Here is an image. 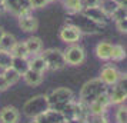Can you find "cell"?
I'll list each match as a JSON object with an SVG mask.
<instances>
[{
    "label": "cell",
    "instance_id": "cell-37",
    "mask_svg": "<svg viewBox=\"0 0 127 123\" xmlns=\"http://www.w3.org/2000/svg\"><path fill=\"white\" fill-rule=\"evenodd\" d=\"M32 123H34V122H32Z\"/></svg>",
    "mask_w": 127,
    "mask_h": 123
},
{
    "label": "cell",
    "instance_id": "cell-26",
    "mask_svg": "<svg viewBox=\"0 0 127 123\" xmlns=\"http://www.w3.org/2000/svg\"><path fill=\"white\" fill-rule=\"evenodd\" d=\"M12 59L13 56L9 52L0 50V69H6L9 66H12Z\"/></svg>",
    "mask_w": 127,
    "mask_h": 123
},
{
    "label": "cell",
    "instance_id": "cell-8",
    "mask_svg": "<svg viewBox=\"0 0 127 123\" xmlns=\"http://www.w3.org/2000/svg\"><path fill=\"white\" fill-rule=\"evenodd\" d=\"M120 77H121V73L117 70V67L107 65L101 69L98 79H100L106 86H114V84H117V82L120 80Z\"/></svg>",
    "mask_w": 127,
    "mask_h": 123
},
{
    "label": "cell",
    "instance_id": "cell-17",
    "mask_svg": "<svg viewBox=\"0 0 127 123\" xmlns=\"http://www.w3.org/2000/svg\"><path fill=\"white\" fill-rule=\"evenodd\" d=\"M63 6L70 14H77L84 9L83 0H63Z\"/></svg>",
    "mask_w": 127,
    "mask_h": 123
},
{
    "label": "cell",
    "instance_id": "cell-32",
    "mask_svg": "<svg viewBox=\"0 0 127 123\" xmlns=\"http://www.w3.org/2000/svg\"><path fill=\"white\" fill-rule=\"evenodd\" d=\"M100 0H83L84 7H93V6H98Z\"/></svg>",
    "mask_w": 127,
    "mask_h": 123
},
{
    "label": "cell",
    "instance_id": "cell-10",
    "mask_svg": "<svg viewBox=\"0 0 127 123\" xmlns=\"http://www.w3.org/2000/svg\"><path fill=\"white\" fill-rule=\"evenodd\" d=\"M110 105H111V103H110L109 94L106 92V93L97 96L93 102L89 103V112H90V113H100V115H104L106 109H107Z\"/></svg>",
    "mask_w": 127,
    "mask_h": 123
},
{
    "label": "cell",
    "instance_id": "cell-18",
    "mask_svg": "<svg viewBox=\"0 0 127 123\" xmlns=\"http://www.w3.org/2000/svg\"><path fill=\"white\" fill-rule=\"evenodd\" d=\"M12 67L16 72H19L20 76H22V75H24L30 69L29 60H27V57H13L12 59Z\"/></svg>",
    "mask_w": 127,
    "mask_h": 123
},
{
    "label": "cell",
    "instance_id": "cell-3",
    "mask_svg": "<svg viewBox=\"0 0 127 123\" xmlns=\"http://www.w3.org/2000/svg\"><path fill=\"white\" fill-rule=\"evenodd\" d=\"M50 107L49 105V102H47V96L46 94H37L34 97H32L29 99L23 106V112L26 116L29 117H33L37 116V115H40V113H44Z\"/></svg>",
    "mask_w": 127,
    "mask_h": 123
},
{
    "label": "cell",
    "instance_id": "cell-34",
    "mask_svg": "<svg viewBox=\"0 0 127 123\" xmlns=\"http://www.w3.org/2000/svg\"><path fill=\"white\" fill-rule=\"evenodd\" d=\"M6 12V6H0V13Z\"/></svg>",
    "mask_w": 127,
    "mask_h": 123
},
{
    "label": "cell",
    "instance_id": "cell-31",
    "mask_svg": "<svg viewBox=\"0 0 127 123\" xmlns=\"http://www.w3.org/2000/svg\"><path fill=\"white\" fill-rule=\"evenodd\" d=\"M10 87V84L6 82V79L3 77V75H0V92H4Z\"/></svg>",
    "mask_w": 127,
    "mask_h": 123
},
{
    "label": "cell",
    "instance_id": "cell-19",
    "mask_svg": "<svg viewBox=\"0 0 127 123\" xmlns=\"http://www.w3.org/2000/svg\"><path fill=\"white\" fill-rule=\"evenodd\" d=\"M16 37L10 33H6L4 32V35L1 36V39H0V50H3V52H12L13 46L16 44Z\"/></svg>",
    "mask_w": 127,
    "mask_h": 123
},
{
    "label": "cell",
    "instance_id": "cell-24",
    "mask_svg": "<svg viewBox=\"0 0 127 123\" xmlns=\"http://www.w3.org/2000/svg\"><path fill=\"white\" fill-rule=\"evenodd\" d=\"M98 6L101 7V10H103V12L110 17V16H111V13L119 7V4L116 3V0H100Z\"/></svg>",
    "mask_w": 127,
    "mask_h": 123
},
{
    "label": "cell",
    "instance_id": "cell-23",
    "mask_svg": "<svg viewBox=\"0 0 127 123\" xmlns=\"http://www.w3.org/2000/svg\"><path fill=\"white\" fill-rule=\"evenodd\" d=\"M10 54H12L13 57H27L29 56V52L26 49L24 41H16V44L13 46Z\"/></svg>",
    "mask_w": 127,
    "mask_h": 123
},
{
    "label": "cell",
    "instance_id": "cell-9",
    "mask_svg": "<svg viewBox=\"0 0 127 123\" xmlns=\"http://www.w3.org/2000/svg\"><path fill=\"white\" fill-rule=\"evenodd\" d=\"M80 13L84 16V17L90 19V20H93V22L101 23V24H106L107 19H109V16H107V14H106V13L101 10V7H100V6L84 7V9H83Z\"/></svg>",
    "mask_w": 127,
    "mask_h": 123
},
{
    "label": "cell",
    "instance_id": "cell-29",
    "mask_svg": "<svg viewBox=\"0 0 127 123\" xmlns=\"http://www.w3.org/2000/svg\"><path fill=\"white\" fill-rule=\"evenodd\" d=\"M54 0H30L32 3V9H40V7H44L46 4L52 3Z\"/></svg>",
    "mask_w": 127,
    "mask_h": 123
},
{
    "label": "cell",
    "instance_id": "cell-25",
    "mask_svg": "<svg viewBox=\"0 0 127 123\" xmlns=\"http://www.w3.org/2000/svg\"><path fill=\"white\" fill-rule=\"evenodd\" d=\"M86 123H109L107 122V117L104 115H100V113H87V116L84 117Z\"/></svg>",
    "mask_w": 127,
    "mask_h": 123
},
{
    "label": "cell",
    "instance_id": "cell-1",
    "mask_svg": "<svg viewBox=\"0 0 127 123\" xmlns=\"http://www.w3.org/2000/svg\"><path fill=\"white\" fill-rule=\"evenodd\" d=\"M107 86L104 84L100 79H92L89 82L84 83V86L81 87V92H80V102L83 103H90L93 100L96 99L97 96L103 94L107 92Z\"/></svg>",
    "mask_w": 127,
    "mask_h": 123
},
{
    "label": "cell",
    "instance_id": "cell-35",
    "mask_svg": "<svg viewBox=\"0 0 127 123\" xmlns=\"http://www.w3.org/2000/svg\"><path fill=\"white\" fill-rule=\"evenodd\" d=\"M4 35V30H3V27H0V39H1V36Z\"/></svg>",
    "mask_w": 127,
    "mask_h": 123
},
{
    "label": "cell",
    "instance_id": "cell-2",
    "mask_svg": "<svg viewBox=\"0 0 127 123\" xmlns=\"http://www.w3.org/2000/svg\"><path fill=\"white\" fill-rule=\"evenodd\" d=\"M46 96L50 107L59 112H62L66 107V105L73 100V92L67 87H57Z\"/></svg>",
    "mask_w": 127,
    "mask_h": 123
},
{
    "label": "cell",
    "instance_id": "cell-15",
    "mask_svg": "<svg viewBox=\"0 0 127 123\" xmlns=\"http://www.w3.org/2000/svg\"><path fill=\"white\" fill-rule=\"evenodd\" d=\"M24 79V82L27 83L29 86H39L43 82V73L40 72H36L33 69H29L24 75H22Z\"/></svg>",
    "mask_w": 127,
    "mask_h": 123
},
{
    "label": "cell",
    "instance_id": "cell-36",
    "mask_svg": "<svg viewBox=\"0 0 127 123\" xmlns=\"http://www.w3.org/2000/svg\"><path fill=\"white\" fill-rule=\"evenodd\" d=\"M0 6H4V0H0Z\"/></svg>",
    "mask_w": 127,
    "mask_h": 123
},
{
    "label": "cell",
    "instance_id": "cell-16",
    "mask_svg": "<svg viewBox=\"0 0 127 123\" xmlns=\"http://www.w3.org/2000/svg\"><path fill=\"white\" fill-rule=\"evenodd\" d=\"M111 43L109 41H100L96 46V56L101 60H110V53H111Z\"/></svg>",
    "mask_w": 127,
    "mask_h": 123
},
{
    "label": "cell",
    "instance_id": "cell-22",
    "mask_svg": "<svg viewBox=\"0 0 127 123\" xmlns=\"http://www.w3.org/2000/svg\"><path fill=\"white\" fill-rule=\"evenodd\" d=\"M126 59V50L121 44H113L111 46V53H110V60L113 62H121Z\"/></svg>",
    "mask_w": 127,
    "mask_h": 123
},
{
    "label": "cell",
    "instance_id": "cell-6",
    "mask_svg": "<svg viewBox=\"0 0 127 123\" xmlns=\"http://www.w3.org/2000/svg\"><path fill=\"white\" fill-rule=\"evenodd\" d=\"M79 16L76 19V24L79 29H80L81 33H87V35H96V33H101L104 29L106 24H101V23H97V22H93L90 19L84 17L81 13H77Z\"/></svg>",
    "mask_w": 127,
    "mask_h": 123
},
{
    "label": "cell",
    "instance_id": "cell-28",
    "mask_svg": "<svg viewBox=\"0 0 127 123\" xmlns=\"http://www.w3.org/2000/svg\"><path fill=\"white\" fill-rule=\"evenodd\" d=\"M116 120H117V123H127V109H126V106L121 105L120 107H119V110H117V113H116Z\"/></svg>",
    "mask_w": 127,
    "mask_h": 123
},
{
    "label": "cell",
    "instance_id": "cell-33",
    "mask_svg": "<svg viewBox=\"0 0 127 123\" xmlns=\"http://www.w3.org/2000/svg\"><path fill=\"white\" fill-rule=\"evenodd\" d=\"M116 3H117L119 6H126L127 0H116Z\"/></svg>",
    "mask_w": 127,
    "mask_h": 123
},
{
    "label": "cell",
    "instance_id": "cell-30",
    "mask_svg": "<svg viewBox=\"0 0 127 123\" xmlns=\"http://www.w3.org/2000/svg\"><path fill=\"white\" fill-rule=\"evenodd\" d=\"M116 26H117V30H119L120 33H124V35H126V32H127V19L117 20V22H116Z\"/></svg>",
    "mask_w": 127,
    "mask_h": 123
},
{
    "label": "cell",
    "instance_id": "cell-20",
    "mask_svg": "<svg viewBox=\"0 0 127 123\" xmlns=\"http://www.w3.org/2000/svg\"><path fill=\"white\" fill-rule=\"evenodd\" d=\"M29 66H30V69H33V70H36V72H40V73H44V72L47 70L46 62H44V59L41 57L40 54L33 56V59L29 60Z\"/></svg>",
    "mask_w": 127,
    "mask_h": 123
},
{
    "label": "cell",
    "instance_id": "cell-13",
    "mask_svg": "<svg viewBox=\"0 0 127 123\" xmlns=\"http://www.w3.org/2000/svg\"><path fill=\"white\" fill-rule=\"evenodd\" d=\"M20 113L14 106H6L0 110V123H17Z\"/></svg>",
    "mask_w": 127,
    "mask_h": 123
},
{
    "label": "cell",
    "instance_id": "cell-5",
    "mask_svg": "<svg viewBox=\"0 0 127 123\" xmlns=\"http://www.w3.org/2000/svg\"><path fill=\"white\" fill-rule=\"evenodd\" d=\"M66 65L69 66H80L81 63H84L86 60V52L84 49L79 44H70V47L66 49V52H63Z\"/></svg>",
    "mask_w": 127,
    "mask_h": 123
},
{
    "label": "cell",
    "instance_id": "cell-21",
    "mask_svg": "<svg viewBox=\"0 0 127 123\" xmlns=\"http://www.w3.org/2000/svg\"><path fill=\"white\" fill-rule=\"evenodd\" d=\"M3 77L6 79V82L10 84V86H13V84H16V83L20 80V73L19 72H16L14 69H13L12 66H9V67H6V69H3Z\"/></svg>",
    "mask_w": 127,
    "mask_h": 123
},
{
    "label": "cell",
    "instance_id": "cell-11",
    "mask_svg": "<svg viewBox=\"0 0 127 123\" xmlns=\"http://www.w3.org/2000/svg\"><path fill=\"white\" fill-rule=\"evenodd\" d=\"M19 26L26 33H34L39 27V22L30 13H23V14H19Z\"/></svg>",
    "mask_w": 127,
    "mask_h": 123
},
{
    "label": "cell",
    "instance_id": "cell-4",
    "mask_svg": "<svg viewBox=\"0 0 127 123\" xmlns=\"http://www.w3.org/2000/svg\"><path fill=\"white\" fill-rule=\"evenodd\" d=\"M40 56L46 62L47 70H62L67 66L63 52L59 49H46L44 52L40 53Z\"/></svg>",
    "mask_w": 127,
    "mask_h": 123
},
{
    "label": "cell",
    "instance_id": "cell-27",
    "mask_svg": "<svg viewBox=\"0 0 127 123\" xmlns=\"http://www.w3.org/2000/svg\"><path fill=\"white\" fill-rule=\"evenodd\" d=\"M110 17L113 19L114 22H117V20H121V19H127L126 6H119V7L114 10V12L111 13V16H110Z\"/></svg>",
    "mask_w": 127,
    "mask_h": 123
},
{
    "label": "cell",
    "instance_id": "cell-7",
    "mask_svg": "<svg viewBox=\"0 0 127 123\" xmlns=\"http://www.w3.org/2000/svg\"><path fill=\"white\" fill-rule=\"evenodd\" d=\"M81 33L80 29L73 23H69L63 26L62 29H60V39L64 41V43H67V44H74L77 41L80 40L81 37Z\"/></svg>",
    "mask_w": 127,
    "mask_h": 123
},
{
    "label": "cell",
    "instance_id": "cell-12",
    "mask_svg": "<svg viewBox=\"0 0 127 123\" xmlns=\"http://www.w3.org/2000/svg\"><path fill=\"white\" fill-rule=\"evenodd\" d=\"M107 94H109V99L111 105H123L127 99V92L126 87L120 86L119 83L113 86V89H107Z\"/></svg>",
    "mask_w": 127,
    "mask_h": 123
},
{
    "label": "cell",
    "instance_id": "cell-14",
    "mask_svg": "<svg viewBox=\"0 0 127 123\" xmlns=\"http://www.w3.org/2000/svg\"><path fill=\"white\" fill-rule=\"evenodd\" d=\"M24 44H26V49L29 52V56H36V54H40L43 52V41H41L40 37L32 36L24 41Z\"/></svg>",
    "mask_w": 127,
    "mask_h": 123
}]
</instances>
